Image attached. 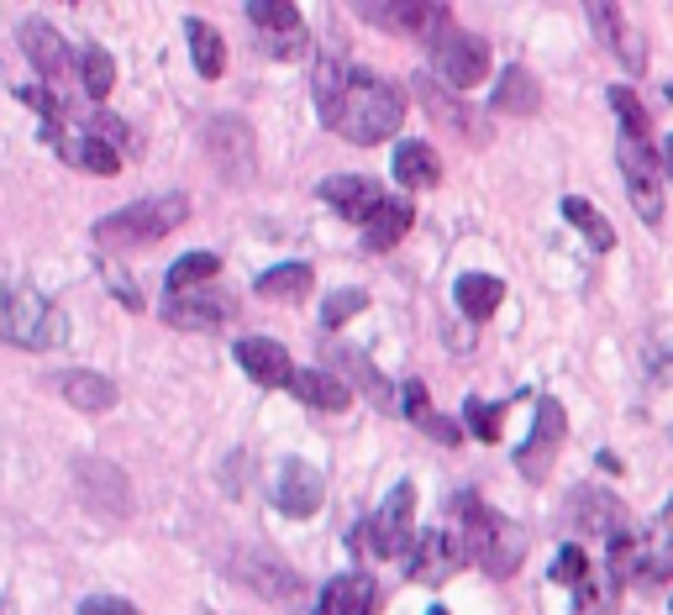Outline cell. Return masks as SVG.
Segmentation results:
<instances>
[{"instance_id": "cell-3", "label": "cell", "mask_w": 673, "mask_h": 615, "mask_svg": "<svg viewBox=\"0 0 673 615\" xmlns=\"http://www.w3.org/2000/svg\"><path fill=\"white\" fill-rule=\"evenodd\" d=\"M190 216V195H158V200H137V206H121V211L100 216L96 221V242L106 253H132L168 237L179 221Z\"/></svg>"}, {"instance_id": "cell-23", "label": "cell", "mask_w": 673, "mask_h": 615, "mask_svg": "<svg viewBox=\"0 0 673 615\" xmlns=\"http://www.w3.org/2000/svg\"><path fill=\"white\" fill-rule=\"evenodd\" d=\"M58 395L74 405V410H85V416H100V410H111L117 405V384L96 369H64L58 374Z\"/></svg>"}, {"instance_id": "cell-44", "label": "cell", "mask_w": 673, "mask_h": 615, "mask_svg": "<svg viewBox=\"0 0 673 615\" xmlns=\"http://www.w3.org/2000/svg\"><path fill=\"white\" fill-rule=\"evenodd\" d=\"M90 127H96V132H90V138H111V142H121V147H143V142L132 138V132H126V121H117V117H96L90 121Z\"/></svg>"}, {"instance_id": "cell-38", "label": "cell", "mask_w": 673, "mask_h": 615, "mask_svg": "<svg viewBox=\"0 0 673 615\" xmlns=\"http://www.w3.org/2000/svg\"><path fill=\"white\" fill-rule=\"evenodd\" d=\"M336 363H347V369L358 374V384L368 389V395H374V405H385V410H395V405H400V395H395V389H389L385 378L374 374V363H368L363 353H353V348H342V353H336Z\"/></svg>"}, {"instance_id": "cell-47", "label": "cell", "mask_w": 673, "mask_h": 615, "mask_svg": "<svg viewBox=\"0 0 673 615\" xmlns=\"http://www.w3.org/2000/svg\"><path fill=\"white\" fill-rule=\"evenodd\" d=\"M427 615H448V611H442V605H432V611H427Z\"/></svg>"}, {"instance_id": "cell-27", "label": "cell", "mask_w": 673, "mask_h": 615, "mask_svg": "<svg viewBox=\"0 0 673 615\" xmlns=\"http://www.w3.org/2000/svg\"><path fill=\"white\" fill-rule=\"evenodd\" d=\"M400 405H406L410 421L421 426L432 442H442V448H453L457 437H463L448 416H437V410H432V400H427V384H421V378H406V384H400Z\"/></svg>"}, {"instance_id": "cell-1", "label": "cell", "mask_w": 673, "mask_h": 615, "mask_svg": "<svg viewBox=\"0 0 673 615\" xmlns=\"http://www.w3.org/2000/svg\"><path fill=\"white\" fill-rule=\"evenodd\" d=\"M316 111L327 127H336L342 142H358V147H374V142L395 138V127L406 117V100L389 85L385 74L353 69L342 58H321L311 79Z\"/></svg>"}, {"instance_id": "cell-8", "label": "cell", "mask_w": 673, "mask_h": 615, "mask_svg": "<svg viewBox=\"0 0 673 615\" xmlns=\"http://www.w3.org/2000/svg\"><path fill=\"white\" fill-rule=\"evenodd\" d=\"M616 158H621V179L626 189H631V206H637V216L648 221V227H658L663 221V164L652 158V142L642 138H626L616 142Z\"/></svg>"}, {"instance_id": "cell-43", "label": "cell", "mask_w": 673, "mask_h": 615, "mask_svg": "<svg viewBox=\"0 0 673 615\" xmlns=\"http://www.w3.org/2000/svg\"><path fill=\"white\" fill-rule=\"evenodd\" d=\"M26 100V106H37L43 111V121H48V138H58V121H64V106H58V95L37 90V85H26V90H16Z\"/></svg>"}, {"instance_id": "cell-36", "label": "cell", "mask_w": 673, "mask_h": 615, "mask_svg": "<svg viewBox=\"0 0 673 615\" xmlns=\"http://www.w3.org/2000/svg\"><path fill=\"white\" fill-rule=\"evenodd\" d=\"M79 79H85V95L106 100L111 85H117V64H111V53H106V47H85V53H79Z\"/></svg>"}, {"instance_id": "cell-10", "label": "cell", "mask_w": 673, "mask_h": 615, "mask_svg": "<svg viewBox=\"0 0 673 615\" xmlns=\"http://www.w3.org/2000/svg\"><path fill=\"white\" fill-rule=\"evenodd\" d=\"M74 490L79 499L96 510V516H111V520H126L132 516V484L117 463L106 458H74Z\"/></svg>"}, {"instance_id": "cell-46", "label": "cell", "mask_w": 673, "mask_h": 615, "mask_svg": "<svg viewBox=\"0 0 673 615\" xmlns=\"http://www.w3.org/2000/svg\"><path fill=\"white\" fill-rule=\"evenodd\" d=\"M663 168H669V179H673V138L663 142Z\"/></svg>"}, {"instance_id": "cell-19", "label": "cell", "mask_w": 673, "mask_h": 615, "mask_svg": "<svg viewBox=\"0 0 673 615\" xmlns=\"http://www.w3.org/2000/svg\"><path fill=\"white\" fill-rule=\"evenodd\" d=\"M238 363H242V374L253 378V384H264V389H289V378H295V363H289V353L274 337H242Z\"/></svg>"}, {"instance_id": "cell-48", "label": "cell", "mask_w": 673, "mask_h": 615, "mask_svg": "<svg viewBox=\"0 0 673 615\" xmlns=\"http://www.w3.org/2000/svg\"><path fill=\"white\" fill-rule=\"evenodd\" d=\"M0 615H11V611H0Z\"/></svg>"}, {"instance_id": "cell-39", "label": "cell", "mask_w": 673, "mask_h": 615, "mask_svg": "<svg viewBox=\"0 0 673 615\" xmlns=\"http://www.w3.org/2000/svg\"><path fill=\"white\" fill-rule=\"evenodd\" d=\"M610 106H616V117H621V132L626 138H642L648 142V132H652V121H648V111H642V100L626 90V85H610Z\"/></svg>"}, {"instance_id": "cell-41", "label": "cell", "mask_w": 673, "mask_h": 615, "mask_svg": "<svg viewBox=\"0 0 673 615\" xmlns=\"http://www.w3.org/2000/svg\"><path fill=\"white\" fill-rule=\"evenodd\" d=\"M363 306H368V295H363V289H336L332 300L321 306V327H327V331H336V327H342V321H353V316H358Z\"/></svg>"}, {"instance_id": "cell-13", "label": "cell", "mask_w": 673, "mask_h": 615, "mask_svg": "<svg viewBox=\"0 0 673 615\" xmlns=\"http://www.w3.org/2000/svg\"><path fill=\"white\" fill-rule=\"evenodd\" d=\"M410 516H416V484H395L379 505V516L363 526V547L374 558H400L410 547Z\"/></svg>"}, {"instance_id": "cell-35", "label": "cell", "mask_w": 673, "mask_h": 615, "mask_svg": "<svg viewBox=\"0 0 673 615\" xmlns=\"http://www.w3.org/2000/svg\"><path fill=\"white\" fill-rule=\"evenodd\" d=\"M58 147H64V158H69V164H79L85 174H106V179H111V174H121V153L111 147V142L79 138V142H58Z\"/></svg>"}, {"instance_id": "cell-30", "label": "cell", "mask_w": 673, "mask_h": 615, "mask_svg": "<svg viewBox=\"0 0 673 615\" xmlns=\"http://www.w3.org/2000/svg\"><path fill=\"white\" fill-rule=\"evenodd\" d=\"M453 295H457V310H463L468 321H489L505 300V284L495 279V274H463Z\"/></svg>"}, {"instance_id": "cell-34", "label": "cell", "mask_w": 673, "mask_h": 615, "mask_svg": "<svg viewBox=\"0 0 673 615\" xmlns=\"http://www.w3.org/2000/svg\"><path fill=\"white\" fill-rule=\"evenodd\" d=\"M558 211H563V221H569V227H578V232L589 237V248H595V253H610V248H616V232H610V221H605V216L595 211L584 195H569Z\"/></svg>"}, {"instance_id": "cell-6", "label": "cell", "mask_w": 673, "mask_h": 615, "mask_svg": "<svg viewBox=\"0 0 673 615\" xmlns=\"http://www.w3.org/2000/svg\"><path fill=\"white\" fill-rule=\"evenodd\" d=\"M206 153L227 185H253L258 174V142H253V127L242 117H211L206 121Z\"/></svg>"}, {"instance_id": "cell-37", "label": "cell", "mask_w": 673, "mask_h": 615, "mask_svg": "<svg viewBox=\"0 0 673 615\" xmlns=\"http://www.w3.org/2000/svg\"><path fill=\"white\" fill-rule=\"evenodd\" d=\"M217 268H221V259H217V253H185V259H179V263H174V268H168V295H185L190 284L211 279Z\"/></svg>"}, {"instance_id": "cell-17", "label": "cell", "mask_w": 673, "mask_h": 615, "mask_svg": "<svg viewBox=\"0 0 673 615\" xmlns=\"http://www.w3.org/2000/svg\"><path fill=\"white\" fill-rule=\"evenodd\" d=\"M589 22H595V32H600V43L621 58L631 74L648 69V47H642V32L637 26H626L621 6L616 0H589Z\"/></svg>"}, {"instance_id": "cell-40", "label": "cell", "mask_w": 673, "mask_h": 615, "mask_svg": "<svg viewBox=\"0 0 673 615\" xmlns=\"http://www.w3.org/2000/svg\"><path fill=\"white\" fill-rule=\"evenodd\" d=\"M500 416H505V400H495V405L468 400V405H463L468 437H479V442H500Z\"/></svg>"}, {"instance_id": "cell-18", "label": "cell", "mask_w": 673, "mask_h": 615, "mask_svg": "<svg viewBox=\"0 0 673 615\" xmlns=\"http://www.w3.org/2000/svg\"><path fill=\"white\" fill-rule=\"evenodd\" d=\"M321 200H327L342 221L368 227V216L385 206V189L374 185V179H363V174H332V179H321Z\"/></svg>"}, {"instance_id": "cell-42", "label": "cell", "mask_w": 673, "mask_h": 615, "mask_svg": "<svg viewBox=\"0 0 673 615\" xmlns=\"http://www.w3.org/2000/svg\"><path fill=\"white\" fill-rule=\"evenodd\" d=\"M584 568H589L584 547H563V552L553 558V579L558 584H569V590H578V584H584Z\"/></svg>"}, {"instance_id": "cell-28", "label": "cell", "mask_w": 673, "mask_h": 615, "mask_svg": "<svg viewBox=\"0 0 673 615\" xmlns=\"http://www.w3.org/2000/svg\"><path fill=\"white\" fill-rule=\"evenodd\" d=\"M395 179L406 189H437L442 185V164H437L432 142H400L395 147Z\"/></svg>"}, {"instance_id": "cell-45", "label": "cell", "mask_w": 673, "mask_h": 615, "mask_svg": "<svg viewBox=\"0 0 673 615\" xmlns=\"http://www.w3.org/2000/svg\"><path fill=\"white\" fill-rule=\"evenodd\" d=\"M79 615H137V605H126L117 594H90V600L79 605Z\"/></svg>"}, {"instance_id": "cell-32", "label": "cell", "mask_w": 673, "mask_h": 615, "mask_svg": "<svg viewBox=\"0 0 673 615\" xmlns=\"http://www.w3.org/2000/svg\"><path fill=\"white\" fill-rule=\"evenodd\" d=\"M311 284H316L311 263H279V268L258 274V295H268V300H306Z\"/></svg>"}, {"instance_id": "cell-12", "label": "cell", "mask_w": 673, "mask_h": 615, "mask_svg": "<svg viewBox=\"0 0 673 615\" xmlns=\"http://www.w3.org/2000/svg\"><path fill=\"white\" fill-rule=\"evenodd\" d=\"M463 563H468V558H463V542H457V531H448V526H432V531H421V537L406 547V579L432 584V590L448 584Z\"/></svg>"}, {"instance_id": "cell-4", "label": "cell", "mask_w": 673, "mask_h": 615, "mask_svg": "<svg viewBox=\"0 0 673 615\" xmlns=\"http://www.w3.org/2000/svg\"><path fill=\"white\" fill-rule=\"evenodd\" d=\"M0 342L11 348H64L69 342V316L43 300L37 289H16V284H0Z\"/></svg>"}, {"instance_id": "cell-21", "label": "cell", "mask_w": 673, "mask_h": 615, "mask_svg": "<svg viewBox=\"0 0 673 615\" xmlns=\"http://www.w3.org/2000/svg\"><path fill=\"white\" fill-rule=\"evenodd\" d=\"M410 85H416V95H421V106H427V117H432V121L457 127V138H463V142H489V127H479V117H474L468 106H457L453 95H442V85H437L432 74H416Z\"/></svg>"}, {"instance_id": "cell-9", "label": "cell", "mask_w": 673, "mask_h": 615, "mask_svg": "<svg viewBox=\"0 0 673 615\" xmlns=\"http://www.w3.org/2000/svg\"><path fill=\"white\" fill-rule=\"evenodd\" d=\"M358 17L395 32V37H421V43H432L442 26H453L448 6H437V0H358Z\"/></svg>"}, {"instance_id": "cell-49", "label": "cell", "mask_w": 673, "mask_h": 615, "mask_svg": "<svg viewBox=\"0 0 673 615\" xmlns=\"http://www.w3.org/2000/svg\"><path fill=\"white\" fill-rule=\"evenodd\" d=\"M669 611H673V605H669Z\"/></svg>"}, {"instance_id": "cell-29", "label": "cell", "mask_w": 673, "mask_h": 615, "mask_svg": "<svg viewBox=\"0 0 673 615\" xmlns=\"http://www.w3.org/2000/svg\"><path fill=\"white\" fill-rule=\"evenodd\" d=\"M410 221H416L410 200H385L379 211L368 216V227H363V242H368V253H389V248H395V242L410 232Z\"/></svg>"}, {"instance_id": "cell-5", "label": "cell", "mask_w": 673, "mask_h": 615, "mask_svg": "<svg viewBox=\"0 0 673 615\" xmlns=\"http://www.w3.org/2000/svg\"><path fill=\"white\" fill-rule=\"evenodd\" d=\"M232 573H238L258 600H274V605H285V611L306 600V579H300L285 558H274L268 547H238V552H232Z\"/></svg>"}, {"instance_id": "cell-15", "label": "cell", "mask_w": 673, "mask_h": 615, "mask_svg": "<svg viewBox=\"0 0 673 615\" xmlns=\"http://www.w3.org/2000/svg\"><path fill=\"white\" fill-rule=\"evenodd\" d=\"M232 316H238V300H232V295H221V289L168 295V306H164V321L168 327H179V331H217V327H227Z\"/></svg>"}, {"instance_id": "cell-20", "label": "cell", "mask_w": 673, "mask_h": 615, "mask_svg": "<svg viewBox=\"0 0 673 615\" xmlns=\"http://www.w3.org/2000/svg\"><path fill=\"white\" fill-rule=\"evenodd\" d=\"M379 611V584L368 573H336L316 600V615H374Z\"/></svg>"}, {"instance_id": "cell-11", "label": "cell", "mask_w": 673, "mask_h": 615, "mask_svg": "<svg viewBox=\"0 0 673 615\" xmlns=\"http://www.w3.org/2000/svg\"><path fill=\"white\" fill-rule=\"evenodd\" d=\"M569 442V421H563V405L558 400H542L537 405V421H531L527 442H521V452H516V469H521V479L527 484H542L548 479V469L558 463V448Z\"/></svg>"}, {"instance_id": "cell-26", "label": "cell", "mask_w": 673, "mask_h": 615, "mask_svg": "<svg viewBox=\"0 0 673 615\" xmlns=\"http://www.w3.org/2000/svg\"><path fill=\"white\" fill-rule=\"evenodd\" d=\"M489 100H495V111H505V117H531V111H542V85L521 64H510Z\"/></svg>"}, {"instance_id": "cell-22", "label": "cell", "mask_w": 673, "mask_h": 615, "mask_svg": "<svg viewBox=\"0 0 673 615\" xmlns=\"http://www.w3.org/2000/svg\"><path fill=\"white\" fill-rule=\"evenodd\" d=\"M22 47H26V58L37 64V74H43V79H64V74H69V64H74L69 43H64V37H58L43 17H26V22H22Z\"/></svg>"}, {"instance_id": "cell-14", "label": "cell", "mask_w": 673, "mask_h": 615, "mask_svg": "<svg viewBox=\"0 0 673 615\" xmlns=\"http://www.w3.org/2000/svg\"><path fill=\"white\" fill-rule=\"evenodd\" d=\"M247 22L258 26V37H264V53L274 58H300L306 53V22H300V11L289 6V0H253L247 6Z\"/></svg>"}, {"instance_id": "cell-25", "label": "cell", "mask_w": 673, "mask_h": 615, "mask_svg": "<svg viewBox=\"0 0 673 615\" xmlns=\"http://www.w3.org/2000/svg\"><path fill=\"white\" fill-rule=\"evenodd\" d=\"M631 579H637L642 590H658V584H669V579H673V537H669V526H658V537L637 542Z\"/></svg>"}, {"instance_id": "cell-2", "label": "cell", "mask_w": 673, "mask_h": 615, "mask_svg": "<svg viewBox=\"0 0 673 615\" xmlns=\"http://www.w3.org/2000/svg\"><path fill=\"white\" fill-rule=\"evenodd\" d=\"M453 516H457V526H463V537H457V542H463V558L479 563L489 579H510L516 568L527 563V526L484 510L479 495H457Z\"/></svg>"}, {"instance_id": "cell-31", "label": "cell", "mask_w": 673, "mask_h": 615, "mask_svg": "<svg viewBox=\"0 0 673 615\" xmlns=\"http://www.w3.org/2000/svg\"><path fill=\"white\" fill-rule=\"evenodd\" d=\"M574 520L595 537H616L621 531V499L605 490H578L574 495Z\"/></svg>"}, {"instance_id": "cell-16", "label": "cell", "mask_w": 673, "mask_h": 615, "mask_svg": "<svg viewBox=\"0 0 673 615\" xmlns=\"http://www.w3.org/2000/svg\"><path fill=\"white\" fill-rule=\"evenodd\" d=\"M274 499H279V510L289 520H306L321 510V499H327V484H321V473L306 463V458H289L279 479H274Z\"/></svg>"}, {"instance_id": "cell-33", "label": "cell", "mask_w": 673, "mask_h": 615, "mask_svg": "<svg viewBox=\"0 0 673 615\" xmlns=\"http://www.w3.org/2000/svg\"><path fill=\"white\" fill-rule=\"evenodd\" d=\"M185 37H190L195 69L206 74V79H221V69H227V47H221V32H217V26L200 22V17H190V22H185Z\"/></svg>"}, {"instance_id": "cell-7", "label": "cell", "mask_w": 673, "mask_h": 615, "mask_svg": "<svg viewBox=\"0 0 673 615\" xmlns=\"http://www.w3.org/2000/svg\"><path fill=\"white\" fill-rule=\"evenodd\" d=\"M427 47H432L437 74H442L453 90H474V85H484V74H489V43H484V37L463 32V26H442Z\"/></svg>"}, {"instance_id": "cell-24", "label": "cell", "mask_w": 673, "mask_h": 615, "mask_svg": "<svg viewBox=\"0 0 673 615\" xmlns=\"http://www.w3.org/2000/svg\"><path fill=\"white\" fill-rule=\"evenodd\" d=\"M289 389H295V395H300L306 405H316V410H347V405H353V389H347V378L327 374V369H295Z\"/></svg>"}]
</instances>
